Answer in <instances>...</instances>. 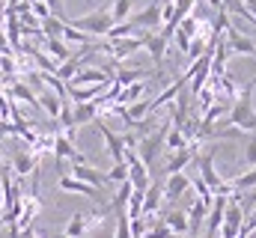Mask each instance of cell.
<instances>
[{"label": "cell", "instance_id": "6da1fadb", "mask_svg": "<svg viewBox=\"0 0 256 238\" xmlns=\"http://www.w3.org/2000/svg\"><path fill=\"white\" fill-rule=\"evenodd\" d=\"M66 24H72L74 30L86 33L90 39H104L114 27V18H110V9L108 6H96L92 12L80 15V18H66Z\"/></svg>", "mask_w": 256, "mask_h": 238}, {"label": "cell", "instance_id": "7a4b0ae2", "mask_svg": "<svg viewBox=\"0 0 256 238\" xmlns=\"http://www.w3.org/2000/svg\"><path fill=\"white\" fill-rule=\"evenodd\" d=\"M196 167H200V178L212 190V196H232V184L224 182L218 176V170H214V146H208V149H202L196 155Z\"/></svg>", "mask_w": 256, "mask_h": 238}, {"label": "cell", "instance_id": "3957f363", "mask_svg": "<svg viewBox=\"0 0 256 238\" xmlns=\"http://www.w3.org/2000/svg\"><path fill=\"white\" fill-rule=\"evenodd\" d=\"M167 128H170V125H167ZM167 128L152 131V134H146V137H140V140H137V158H140L146 167H152V164H155V158H158V152L164 149V134H167Z\"/></svg>", "mask_w": 256, "mask_h": 238}, {"label": "cell", "instance_id": "277c9868", "mask_svg": "<svg viewBox=\"0 0 256 238\" xmlns=\"http://www.w3.org/2000/svg\"><path fill=\"white\" fill-rule=\"evenodd\" d=\"M126 164H128V182H131V188L146 190L152 184V176H149V167L137 158V149H126Z\"/></svg>", "mask_w": 256, "mask_h": 238}, {"label": "cell", "instance_id": "5b68a950", "mask_svg": "<svg viewBox=\"0 0 256 238\" xmlns=\"http://www.w3.org/2000/svg\"><path fill=\"white\" fill-rule=\"evenodd\" d=\"M226 39H224V45H226V51H230V57H254L256 48H254V39H248L242 30H236L232 24H226Z\"/></svg>", "mask_w": 256, "mask_h": 238}, {"label": "cell", "instance_id": "8992f818", "mask_svg": "<svg viewBox=\"0 0 256 238\" xmlns=\"http://www.w3.org/2000/svg\"><path fill=\"white\" fill-rule=\"evenodd\" d=\"M57 188H60L63 194L90 196V200H96V202H102V200H104V190H102V188H92V184H86V182H80V178H74V176H60Z\"/></svg>", "mask_w": 256, "mask_h": 238}, {"label": "cell", "instance_id": "52a82bcc", "mask_svg": "<svg viewBox=\"0 0 256 238\" xmlns=\"http://www.w3.org/2000/svg\"><path fill=\"white\" fill-rule=\"evenodd\" d=\"M146 33H149V30H146ZM146 33H140V36H122V39H110V42H108V54H110L114 60H126L128 54H137V51L143 48Z\"/></svg>", "mask_w": 256, "mask_h": 238}, {"label": "cell", "instance_id": "ba28073f", "mask_svg": "<svg viewBox=\"0 0 256 238\" xmlns=\"http://www.w3.org/2000/svg\"><path fill=\"white\" fill-rule=\"evenodd\" d=\"M114 74L108 68H96V66H84L78 68V74L66 84V86H92V84H110Z\"/></svg>", "mask_w": 256, "mask_h": 238}, {"label": "cell", "instance_id": "9c48e42d", "mask_svg": "<svg viewBox=\"0 0 256 238\" xmlns=\"http://www.w3.org/2000/svg\"><path fill=\"white\" fill-rule=\"evenodd\" d=\"M96 128H98V134L104 137V146H108V152H110L114 164L126 161V143H122V134H114V131L108 128V122H104L102 116L96 119Z\"/></svg>", "mask_w": 256, "mask_h": 238}, {"label": "cell", "instance_id": "30bf717a", "mask_svg": "<svg viewBox=\"0 0 256 238\" xmlns=\"http://www.w3.org/2000/svg\"><path fill=\"white\" fill-rule=\"evenodd\" d=\"M143 48L149 51V60L155 62V72H164V60H167V36H161V33H146Z\"/></svg>", "mask_w": 256, "mask_h": 238}, {"label": "cell", "instance_id": "8fae6325", "mask_svg": "<svg viewBox=\"0 0 256 238\" xmlns=\"http://www.w3.org/2000/svg\"><path fill=\"white\" fill-rule=\"evenodd\" d=\"M68 176L80 178V182H86V184H92V188H108V173H102L98 167H92V164H72V173Z\"/></svg>", "mask_w": 256, "mask_h": 238}, {"label": "cell", "instance_id": "7c38bea8", "mask_svg": "<svg viewBox=\"0 0 256 238\" xmlns=\"http://www.w3.org/2000/svg\"><path fill=\"white\" fill-rule=\"evenodd\" d=\"M226 200H230V196H214V202H212V208H208V214H206V236L208 238H214L220 232L224 212H226Z\"/></svg>", "mask_w": 256, "mask_h": 238}, {"label": "cell", "instance_id": "4fadbf2b", "mask_svg": "<svg viewBox=\"0 0 256 238\" xmlns=\"http://www.w3.org/2000/svg\"><path fill=\"white\" fill-rule=\"evenodd\" d=\"M208 202H202L200 196L194 200L191 206L185 208V214H188V236H200V226L206 224V214H208Z\"/></svg>", "mask_w": 256, "mask_h": 238}, {"label": "cell", "instance_id": "5bb4252c", "mask_svg": "<svg viewBox=\"0 0 256 238\" xmlns=\"http://www.w3.org/2000/svg\"><path fill=\"white\" fill-rule=\"evenodd\" d=\"M188 188H191V178L185 176V173H173V176H167V182H164V200L167 202H176V200L185 196Z\"/></svg>", "mask_w": 256, "mask_h": 238}, {"label": "cell", "instance_id": "9a60e30c", "mask_svg": "<svg viewBox=\"0 0 256 238\" xmlns=\"http://www.w3.org/2000/svg\"><path fill=\"white\" fill-rule=\"evenodd\" d=\"M12 173L18 178H24V176H33L36 170H39V158L27 149V152H15V158H12V167H9Z\"/></svg>", "mask_w": 256, "mask_h": 238}, {"label": "cell", "instance_id": "2e32d148", "mask_svg": "<svg viewBox=\"0 0 256 238\" xmlns=\"http://www.w3.org/2000/svg\"><path fill=\"white\" fill-rule=\"evenodd\" d=\"M146 92H149V80H134V84H128V86L120 90V96H116L114 104H134V102H143Z\"/></svg>", "mask_w": 256, "mask_h": 238}, {"label": "cell", "instance_id": "e0dca14e", "mask_svg": "<svg viewBox=\"0 0 256 238\" xmlns=\"http://www.w3.org/2000/svg\"><path fill=\"white\" fill-rule=\"evenodd\" d=\"M164 226L173 232V236H185L188 238V214H185V208H170V212H164Z\"/></svg>", "mask_w": 256, "mask_h": 238}, {"label": "cell", "instance_id": "ac0fdd59", "mask_svg": "<svg viewBox=\"0 0 256 238\" xmlns=\"http://www.w3.org/2000/svg\"><path fill=\"white\" fill-rule=\"evenodd\" d=\"M182 90H185V80H182V78L176 74V78H173V84H170L167 90H161V92H158L155 98H149V102H152V114H155L158 108H164V104H170V102H176Z\"/></svg>", "mask_w": 256, "mask_h": 238}, {"label": "cell", "instance_id": "d6986e66", "mask_svg": "<svg viewBox=\"0 0 256 238\" xmlns=\"http://www.w3.org/2000/svg\"><path fill=\"white\" fill-rule=\"evenodd\" d=\"M161 196H164V184H149L146 194H143V214L146 218H155L161 212Z\"/></svg>", "mask_w": 256, "mask_h": 238}, {"label": "cell", "instance_id": "ffe728a7", "mask_svg": "<svg viewBox=\"0 0 256 238\" xmlns=\"http://www.w3.org/2000/svg\"><path fill=\"white\" fill-rule=\"evenodd\" d=\"M36 102H39V108L48 114L51 119L60 116V110H63V102H68V98H60L57 92H51V90H42V92H36Z\"/></svg>", "mask_w": 256, "mask_h": 238}, {"label": "cell", "instance_id": "44dd1931", "mask_svg": "<svg viewBox=\"0 0 256 238\" xmlns=\"http://www.w3.org/2000/svg\"><path fill=\"white\" fill-rule=\"evenodd\" d=\"M9 98L12 102H24V104H30V108H39V102H36V92L30 90V84H24V80H9Z\"/></svg>", "mask_w": 256, "mask_h": 238}, {"label": "cell", "instance_id": "7402d4cb", "mask_svg": "<svg viewBox=\"0 0 256 238\" xmlns=\"http://www.w3.org/2000/svg\"><path fill=\"white\" fill-rule=\"evenodd\" d=\"M72 119H74V128H80V125H86V122H96V119H98V104H96V102L72 104Z\"/></svg>", "mask_w": 256, "mask_h": 238}, {"label": "cell", "instance_id": "603a6c76", "mask_svg": "<svg viewBox=\"0 0 256 238\" xmlns=\"http://www.w3.org/2000/svg\"><path fill=\"white\" fill-rule=\"evenodd\" d=\"M66 236L68 238H84L90 236V224H86V212H74L66 224Z\"/></svg>", "mask_w": 256, "mask_h": 238}, {"label": "cell", "instance_id": "cb8c5ba5", "mask_svg": "<svg viewBox=\"0 0 256 238\" xmlns=\"http://www.w3.org/2000/svg\"><path fill=\"white\" fill-rule=\"evenodd\" d=\"M131 12H134V0H110V18H114V24L128 21Z\"/></svg>", "mask_w": 256, "mask_h": 238}, {"label": "cell", "instance_id": "d4e9b609", "mask_svg": "<svg viewBox=\"0 0 256 238\" xmlns=\"http://www.w3.org/2000/svg\"><path fill=\"white\" fill-rule=\"evenodd\" d=\"M143 194L146 190H131V196H128V202H126V214H128V220H137V218H143Z\"/></svg>", "mask_w": 256, "mask_h": 238}, {"label": "cell", "instance_id": "484cf974", "mask_svg": "<svg viewBox=\"0 0 256 238\" xmlns=\"http://www.w3.org/2000/svg\"><path fill=\"white\" fill-rule=\"evenodd\" d=\"M45 51H48V57H54L57 62H66L72 57V51H68V45L63 39H45Z\"/></svg>", "mask_w": 256, "mask_h": 238}, {"label": "cell", "instance_id": "4316f807", "mask_svg": "<svg viewBox=\"0 0 256 238\" xmlns=\"http://www.w3.org/2000/svg\"><path fill=\"white\" fill-rule=\"evenodd\" d=\"M230 184H232V190H236V194H248V190H254V188H256V167H250V170H248V173H242V176H236Z\"/></svg>", "mask_w": 256, "mask_h": 238}, {"label": "cell", "instance_id": "83f0119b", "mask_svg": "<svg viewBox=\"0 0 256 238\" xmlns=\"http://www.w3.org/2000/svg\"><path fill=\"white\" fill-rule=\"evenodd\" d=\"M188 140H185V134L179 131V128H167V134H164V149H170V152H176V149H182Z\"/></svg>", "mask_w": 256, "mask_h": 238}, {"label": "cell", "instance_id": "f1b7e54d", "mask_svg": "<svg viewBox=\"0 0 256 238\" xmlns=\"http://www.w3.org/2000/svg\"><path fill=\"white\" fill-rule=\"evenodd\" d=\"M128 182V164L126 161H120V164H114L110 170H108V184H122Z\"/></svg>", "mask_w": 256, "mask_h": 238}, {"label": "cell", "instance_id": "f546056e", "mask_svg": "<svg viewBox=\"0 0 256 238\" xmlns=\"http://www.w3.org/2000/svg\"><path fill=\"white\" fill-rule=\"evenodd\" d=\"M114 238H131V226H128L126 212H116V232H114Z\"/></svg>", "mask_w": 256, "mask_h": 238}, {"label": "cell", "instance_id": "4dcf8cb0", "mask_svg": "<svg viewBox=\"0 0 256 238\" xmlns=\"http://www.w3.org/2000/svg\"><path fill=\"white\" fill-rule=\"evenodd\" d=\"M244 161H248V167H256V137H250L244 146Z\"/></svg>", "mask_w": 256, "mask_h": 238}, {"label": "cell", "instance_id": "1f68e13d", "mask_svg": "<svg viewBox=\"0 0 256 238\" xmlns=\"http://www.w3.org/2000/svg\"><path fill=\"white\" fill-rule=\"evenodd\" d=\"M45 3H48V9H51V15H57V18H63V21H66L63 0H45Z\"/></svg>", "mask_w": 256, "mask_h": 238}, {"label": "cell", "instance_id": "d6a6232c", "mask_svg": "<svg viewBox=\"0 0 256 238\" xmlns=\"http://www.w3.org/2000/svg\"><path fill=\"white\" fill-rule=\"evenodd\" d=\"M51 238H68V236H66V232H57V236H51Z\"/></svg>", "mask_w": 256, "mask_h": 238}, {"label": "cell", "instance_id": "836d02e7", "mask_svg": "<svg viewBox=\"0 0 256 238\" xmlns=\"http://www.w3.org/2000/svg\"><path fill=\"white\" fill-rule=\"evenodd\" d=\"M188 238H208V236H188Z\"/></svg>", "mask_w": 256, "mask_h": 238}, {"label": "cell", "instance_id": "e575fe53", "mask_svg": "<svg viewBox=\"0 0 256 238\" xmlns=\"http://www.w3.org/2000/svg\"><path fill=\"white\" fill-rule=\"evenodd\" d=\"M0 167H3V152H0Z\"/></svg>", "mask_w": 256, "mask_h": 238}, {"label": "cell", "instance_id": "d590c367", "mask_svg": "<svg viewBox=\"0 0 256 238\" xmlns=\"http://www.w3.org/2000/svg\"><path fill=\"white\" fill-rule=\"evenodd\" d=\"M250 218H254V220H256V212H254V214H250Z\"/></svg>", "mask_w": 256, "mask_h": 238}, {"label": "cell", "instance_id": "8d00e7d4", "mask_svg": "<svg viewBox=\"0 0 256 238\" xmlns=\"http://www.w3.org/2000/svg\"><path fill=\"white\" fill-rule=\"evenodd\" d=\"M0 238H6V232H3V236H0Z\"/></svg>", "mask_w": 256, "mask_h": 238}, {"label": "cell", "instance_id": "74e56055", "mask_svg": "<svg viewBox=\"0 0 256 238\" xmlns=\"http://www.w3.org/2000/svg\"><path fill=\"white\" fill-rule=\"evenodd\" d=\"M254 48H256V42H254Z\"/></svg>", "mask_w": 256, "mask_h": 238}]
</instances>
